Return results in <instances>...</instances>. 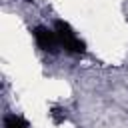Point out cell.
<instances>
[{
  "mask_svg": "<svg viewBox=\"0 0 128 128\" xmlns=\"http://www.w3.org/2000/svg\"><path fill=\"white\" fill-rule=\"evenodd\" d=\"M54 30H56V36H58V40H60V44H62V48L66 52H70V54H82L86 50V44L72 32V28H70L68 22L56 20Z\"/></svg>",
  "mask_w": 128,
  "mask_h": 128,
  "instance_id": "obj_1",
  "label": "cell"
},
{
  "mask_svg": "<svg viewBox=\"0 0 128 128\" xmlns=\"http://www.w3.org/2000/svg\"><path fill=\"white\" fill-rule=\"evenodd\" d=\"M34 38H36L38 48H42L44 52H50V54H56L58 52L60 40H58L56 32H52V30H48L44 26H36L34 28Z\"/></svg>",
  "mask_w": 128,
  "mask_h": 128,
  "instance_id": "obj_2",
  "label": "cell"
},
{
  "mask_svg": "<svg viewBox=\"0 0 128 128\" xmlns=\"http://www.w3.org/2000/svg\"><path fill=\"white\" fill-rule=\"evenodd\" d=\"M4 128H30V124H28L22 116L8 114V116L4 118Z\"/></svg>",
  "mask_w": 128,
  "mask_h": 128,
  "instance_id": "obj_3",
  "label": "cell"
},
{
  "mask_svg": "<svg viewBox=\"0 0 128 128\" xmlns=\"http://www.w3.org/2000/svg\"><path fill=\"white\" fill-rule=\"evenodd\" d=\"M64 112L60 110V108H52V120H54V124H60V122H64Z\"/></svg>",
  "mask_w": 128,
  "mask_h": 128,
  "instance_id": "obj_4",
  "label": "cell"
}]
</instances>
